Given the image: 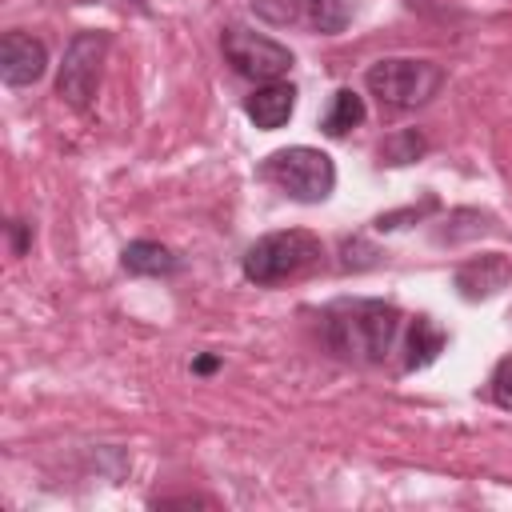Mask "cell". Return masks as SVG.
<instances>
[{"mask_svg": "<svg viewBox=\"0 0 512 512\" xmlns=\"http://www.w3.org/2000/svg\"><path fill=\"white\" fill-rule=\"evenodd\" d=\"M400 328H404V316L388 300L352 296V300L328 304L320 316L324 344L340 360H356V364H384L400 340Z\"/></svg>", "mask_w": 512, "mask_h": 512, "instance_id": "obj_1", "label": "cell"}, {"mask_svg": "<svg viewBox=\"0 0 512 512\" xmlns=\"http://www.w3.org/2000/svg\"><path fill=\"white\" fill-rule=\"evenodd\" d=\"M324 248L312 232L304 228H284V232H268L260 236L244 260H240V272L244 280L260 284V288H272V284H284V280H296L304 272H312L320 264Z\"/></svg>", "mask_w": 512, "mask_h": 512, "instance_id": "obj_2", "label": "cell"}, {"mask_svg": "<svg viewBox=\"0 0 512 512\" xmlns=\"http://www.w3.org/2000/svg\"><path fill=\"white\" fill-rule=\"evenodd\" d=\"M260 180L272 184V188H280L288 200L320 204L336 188V164L320 148L292 144V148H276V152H268L260 160Z\"/></svg>", "mask_w": 512, "mask_h": 512, "instance_id": "obj_3", "label": "cell"}, {"mask_svg": "<svg viewBox=\"0 0 512 512\" xmlns=\"http://www.w3.org/2000/svg\"><path fill=\"white\" fill-rule=\"evenodd\" d=\"M364 84L368 92L388 104V108H420L428 104L440 84H444V68L436 60H416V56H388V60H376L368 72H364Z\"/></svg>", "mask_w": 512, "mask_h": 512, "instance_id": "obj_4", "label": "cell"}, {"mask_svg": "<svg viewBox=\"0 0 512 512\" xmlns=\"http://www.w3.org/2000/svg\"><path fill=\"white\" fill-rule=\"evenodd\" d=\"M220 52H224V60L232 64L236 76H248V80H256V84H264V80H280V76L292 68V52H288V44H280V40H272V36H264V32L240 28V24L224 28V36H220Z\"/></svg>", "mask_w": 512, "mask_h": 512, "instance_id": "obj_5", "label": "cell"}, {"mask_svg": "<svg viewBox=\"0 0 512 512\" xmlns=\"http://www.w3.org/2000/svg\"><path fill=\"white\" fill-rule=\"evenodd\" d=\"M108 52V32H76L64 48L60 72H56V92L72 108H88L100 84V64Z\"/></svg>", "mask_w": 512, "mask_h": 512, "instance_id": "obj_6", "label": "cell"}, {"mask_svg": "<svg viewBox=\"0 0 512 512\" xmlns=\"http://www.w3.org/2000/svg\"><path fill=\"white\" fill-rule=\"evenodd\" d=\"M252 8L272 24H308L320 36H336L352 20V0H252Z\"/></svg>", "mask_w": 512, "mask_h": 512, "instance_id": "obj_7", "label": "cell"}, {"mask_svg": "<svg viewBox=\"0 0 512 512\" xmlns=\"http://www.w3.org/2000/svg\"><path fill=\"white\" fill-rule=\"evenodd\" d=\"M48 68V48L44 40L28 32H4L0 36V76L8 88H28L44 76Z\"/></svg>", "mask_w": 512, "mask_h": 512, "instance_id": "obj_8", "label": "cell"}, {"mask_svg": "<svg viewBox=\"0 0 512 512\" xmlns=\"http://www.w3.org/2000/svg\"><path fill=\"white\" fill-rule=\"evenodd\" d=\"M244 112H248V120H252L260 132H276V128H284V124L292 120V112H296V88H292L288 80H264V84H256V88L248 92Z\"/></svg>", "mask_w": 512, "mask_h": 512, "instance_id": "obj_9", "label": "cell"}, {"mask_svg": "<svg viewBox=\"0 0 512 512\" xmlns=\"http://www.w3.org/2000/svg\"><path fill=\"white\" fill-rule=\"evenodd\" d=\"M512 276V264L500 256V252H488L480 260H468L460 272H456V288L464 300H484L492 292H500Z\"/></svg>", "mask_w": 512, "mask_h": 512, "instance_id": "obj_10", "label": "cell"}, {"mask_svg": "<svg viewBox=\"0 0 512 512\" xmlns=\"http://www.w3.org/2000/svg\"><path fill=\"white\" fill-rule=\"evenodd\" d=\"M120 264L128 276H172L180 272V256L160 240H132L120 252Z\"/></svg>", "mask_w": 512, "mask_h": 512, "instance_id": "obj_11", "label": "cell"}, {"mask_svg": "<svg viewBox=\"0 0 512 512\" xmlns=\"http://www.w3.org/2000/svg\"><path fill=\"white\" fill-rule=\"evenodd\" d=\"M448 336L432 316H416L408 328V368H428L444 352Z\"/></svg>", "mask_w": 512, "mask_h": 512, "instance_id": "obj_12", "label": "cell"}, {"mask_svg": "<svg viewBox=\"0 0 512 512\" xmlns=\"http://www.w3.org/2000/svg\"><path fill=\"white\" fill-rule=\"evenodd\" d=\"M356 124H364V100H360L352 88L332 92V108L324 112L320 128H324L328 136H344V132H348V128H356Z\"/></svg>", "mask_w": 512, "mask_h": 512, "instance_id": "obj_13", "label": "cell"}, {"mask_svg": "<svg viewBox=\"0 0 512 512\" xmlns=\"http://www.w3.org/2000/svg\"><path fill=\"white\" fill-rule=\"evenodd\" d=\"M424 148H428V140L416 128H400L380 140V164H412Z\"/></svg>", "mask_w": 512, "mask_h": 512, "instance_id": "obj_14", "label": "cell"}, {"mask_svg": "<svg viewBox=\"0 0 512 512\" xmlns=\"http://www.w3.org/2000/svg\"><path fill=\"white\" fill-rule=\"evenodd\" d=\"M492 400L512 412V356H504L492 372Z\"/></svg>", "mask_w": 512, "mask_h": 512, "instance_id": "obj_15", "label": "cell"}, {"mask_svg": "<svg viewBox=\"0 0 512 512\" xmlns=\"http://www.w3.org/2000/svg\"><path fill=\"white\" fill-rule=\"evenodd\" d=\"M216 364H220V360H216V356H200V360H196V364H192V368H196V372H212V368H216Z\"/></svg>", "mask_w": 512, "mask_h": 512, "instance_id": "obj_16", "label": "cell"}]
</instances>
